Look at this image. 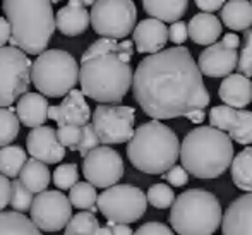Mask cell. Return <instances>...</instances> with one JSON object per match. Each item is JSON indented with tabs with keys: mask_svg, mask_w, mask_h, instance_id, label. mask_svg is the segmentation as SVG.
Masks as SVG:
<instances>
[{
	"mask_svg": "<svg viewBox=\"0 0 252 235\" xmlns=\"http://www.w3.org/2000/svg\"><path fill=\"white\" fill-rule=\"evenodd\" d=\"M143 7L155 19L163 23H175L187 12L189 0H143Z\"/></svg>",
	"mask_w": 252,
	"mask_h": 235,
	"instance_id": "cell-25",
	"label": "cell"
},
{
	"mask_svg": "<svg viewBox=\"0 0 252 235\" xmlns=\"http://www.w3.org/2000/svg\"><path fill=\"white\" fill-rule=\"evenodd\" d=\"M79 2L83 3L84 7H88V5H91V7H93L94 3H96V0H79Z\"/></svg>",
	"mask_w": 252,
	"mask_h": 235,
	"instance_id": "cell-50",
	"label": "cell"
},
{
	"mask_svg": "<svg viewBox=\"0 0 252 235\" xmlns=\"http://www.w3.org/2000/svg\"><path fill=\"white\" fill-rule=\"evenodd\" d=\"M79 182V168L76 163H63L59 165L53 172V184L62 191L72 189Z\"/></svg>",
	"mask_w": 252,
	"mask_h": 235,
	"instance_id": "cell-34",
	"label": "cell"
},
{
	"mask_svg": "<svg viewBox=\"0 0 252 235\" xmlns=\"http://www.w3.org/2000/svg\"><path fill=\"white\" fill-rule=\"evenodd\" d=\"M19 117L14 108L0 106V148L9 146L19 134Z\"/></svg>",
	"mask_w": 252,
	"mask_h": 235,
	"instance_id": "cell-31",
	"label": "cell"
},
{
	"mask_svg": "<svg viewBox=\"0 0 252 235\" xmlns=\"http://www.w3.org/2000/svg\"><path fill=\"white\" fill-rule=\"evenodd\" d=\"M225 0H196V5L199 7L204 12H215V10L223 9L225 5Z\"/></svg>",
	"mask_w": 252,
	"mask_h": 235,
	"instance_id": "cell-43",
	"label": "cell"
},
{
	"mask_svg": "<svg viewBox=\"0 0 252 235\" xmlns=\"http://www.w3.org/2000/svg\"><path fill=\"white\" fill-rule=\"evenodd\" d=\"M148 202L156 209H166L172 208V204L175 202V192L172 187H168L166 184H155L148 191Z\"/></svg>",
	"mask_w": 252,
	"mask_h": 235,
	"instance_id": "cell-33",
	"label": "cell"
},
{
	"mask_svg": "<svg viewBox=\"0 0 252 235\" xmlns=\"http://www.w3.org/2000/svg\"><path fill=\"white\" fill-rule=\"evenodd\" d=\"M209 124L226 133L239 144H252V112L233 108L228 105L213 106L209 112Z\"/></svg>",
	"mask_w": 252,
	"mask_h": 235,
	"instance_id": "cell-14",
	"label": "cell"
},
{
	"mask_svg": "<svg viewBox=\"0 0 252 235\" xmlns=\"http://www.w3.org/2000/svg\"><path fill=\"white\" fill-rule=\"evenodd\" d=\"M136 110L132 106L101 103L93 112V126L101 144H122L132 139Z\"/></svg>",
	"mask_w": 252,
	"mask_h": 235,
	"instance_id": "cell-11",
	"label": "cell"
},
{
	"mask_svg": "<svg viewBox=\"0 0 252 235\" xmlns=\"http://www.w3.org/2000/svg\"><path fill=\"white\" fill-rule=\"evenodd\" d=\"M77 60L65 50H45L36 57L31 70V81L38 93L48 98H62L74 90L79 81Z\"/></svg>",
	"mask_w": 252,
	"mask_h": 235,
	"instance_id": "cell-7",
	"label": "cell"
},
{
	"mask_svg": "<svg viewBox=\"0 0 252 235\" xmlns=\"http://www.w3.org/2000/svg\"><path fill=\"white\" fill-rule=\"evenodd\" d=\"M134 98L153 120L189 117L211 101L189 48L173 47L143 59L134 72Z\"/></svg>",
	"mask_w": 252,
	"mask_h": 235,
	"instance_id": "cell-1",
	"label": "cell"
},
{
	"mask_svg": "<svg viewBox=\"0 0 252 235\" xmlns=\"http://www.w3.org/2000/svg\"><path fill=\"white\" fill-rule=\"evenodd\" d=\"M221 21L232 31H247L252 26V2L228 0L221 9Z\"/></svg>",
	"mask_w": 252,
	"mask_h": 235,
	"instance_id": "cell-24",
	"label": "cell"
},
{
	"mask_svg": "<svg viewBox=\"0 0 252 235\" xmlns=\"http://www.w3.org/2000/svg\"><path fill=\"white\" fill-rule=\"evenodd\" d=\"M52 2H53V3H57V2H59V0H52Z\"/></svg>",
	"mask_w": 252,
	"mask_h": 235,
	"instance_id": "cell-51",
	"label": "cell"
},
{
	"mask_svg": "<svg viewBox=\"0 0 252 235\" xmlns=\"http://www.w3.org/2000/svg\"><path fill=\"white\" fill-rule=\"evenodd\" d=\"M237 69L244 76L252 77V30L244 31V47L240 50Z\"/></svg>",
	"mask_w": 252,
	"mask_h": 235,
	"instance_id": "cell-36",
	"label": "cell"
},
{
	"mask_svg": "<svg viewBox=\"0 0 252 235\" xmlns=\"http://www.w3.org/2000/svg\"><path fill=\"white\" fill-rule=\"evenodd\" d=\"M33 62L17 47L0 48V106H10L28 93L31 86Z\"/></svg>",
	"mask_w": 252,
	"mask_h": 235,
	"instance_id": "cell-8",
	"label": "cell"
},
{
	"mask_svg": "<svg viewBox=\"0 0 252 235\" xmlns=\"http://www.w3.org/2000/svg\"><path fill=\"white\" fill-rule=\"evenodd\" d=\"M197 66L202 76L226 77L239 66V53L235 48H228L226 45H223V41H220L202 50Z\"/></svg>",
	"mask_w": 252,
	"mask_h": 235,
	"instance_id": "cell-16",
	"label": "cell"
},
{
	"mask_svg": "<svg viewBox=\"0 0 252 235\" xmlns=\"http://www.w3.org/2000/svg\"><path fill=\"white\" fill-rule=\"evenodd\" d=\"M189 36L196 45H215L221 34V21L211 12L196 14L187 24Z\"/></svg>",
	"mask_w": 252,
	"mask_h": 235,
	"instance_id": "cell-23",
	"label": "cell"
},
{
	"mask_svg": "<svg viewBox=\"0 0 252 235\" xmlns=\"http://www.w3.org/2000/svg\"><path fill=\"white\" fill-rule=\"evenodd\" d=\"M0 235H41V232L24 213L0 211Z\"/></svg>",
	"mask_w": 252,
	"mask_h": 235,
	"instance_id": "cell-27",
	"label": "cell"
},
{
	"mask_svg": "<svg viewBox=\"0 0 252 235\" xmlns=\"http://www.w3.org/2000/svg\"><path fill=\"white\" fill-rule=\"evenodd\" d=\"M10 34H12L10 23L7 21V17H0V48L5 47L7 41H10Z\"/></svg>",
	"mask_w": 252,
	"mask_h": 235,
	"instance_id": "cell-44",
	"label": "cell"
},
{
	"mask_svg": "<svg viewBox=\"0 0 252 235\" xmlns=\"http://www.w3.org/2000/svg\"><path fill=\"white\" fill-rule=\"evenodd\" d=\"M98 235H112V225H110V222L106 223V227H101L98 230Z\"/></svg>",
	"mask_w": 252,
	"mask_h": 235,
	"instance_id": "cell-48",
	"label": "cell"
},
{
	"mask_svg": "<svg viewBox=\"0 0 252 235\" xmlns=\"http://www.w3.org/2000/svg\"><path fill=\"white\" fill-rule=\"evenodd\" d=\"M112 225V235H134V232L130 230L129 225H124V223H113L110 222Z\"/></svg>",
	"mask_w": 252,
	"mask_h": 235,
	"instance_id": "cell-45",
	"label": "cell"
},
{
	"mask_svg": "<svg viewBox=\"0 0 252 235\" xmlns=\"http://www.w3.org/2000/svg\"><path fill=\"white\" fill-rule=\"evenodd\" d=\"M251 2H252V0H251Z\"/></svg>",
	"mask_w": 252,
	"mask_h": 235,
	"instance_id": "cell-52",
	"label": "cell"
},
{
	"mask_svg": "<svg viewBox=\"0 0 252 235\" xmlns=\"http://www.w3.org/2000/svg\"><path fill=\"white\" fill-rule=\"evenodd\" d=\"M34 192H31L30 189L24 186L19 179L12 180V192H10V206L14 211L17 213H26L31 209L34 201Z\"/></svg>",
	"mask_w": 252,
	"mask_h": 235,
	"instance_id": "cell-32",
	"label": "cell"
},
{
	"mask_svg": "<svg viewBox=\"0 0 252 235\" xmlns=\"http://www.w3.org/2000/svg\"><path fill=\"white\" fill-rule=\"evenodd\" d=\"M83 173L94 187L108 189L115 186L124 177L122 156L110 146H98L84 156Z\"/></svg>",
	"mask_w": 252,
	"mask_h": 235,
	"instance_id": "cell-13",
	"label": "cell"
},
{
	"mask_svg": "<svg viewBox=\"0 0 252 235\" xmlns=\"http://www.w3.org/2000/svg\"><path fill=\"white\" fill-rule=\"evenodd\" d=\"M223 45H226L228 48H239V45H240V38L237 36L235 33H226L225 36H223Z\"/></svg>",
	"mask_w": 252,
	"mask_h": 235,
	"instance_id": "cell-46",
	"label": "cell"
},
{
	"mask_svg": "<svg viewBox=\"0 0 252 235\" xmlns=\"http://www.w3.org/2000/svg\"><path fill=\"white\" fill-rule=\"evenodd\" d=\"M30 213L41 232H59L72 218V202L60 191H43L36 194Z\"/></svg>",
	"mask_w": 252,
	"mask_h": 235,
	"instance_id": "cell-12",
	"label": "cell"
},
{
	"mask_svg": "<svg viewBox=\"0 0 252 235\" xmlns=\"http://www.w3.org/2000/svg\"><path fill=\"white\" fill-rule=\"evenodd\" d=\"M83 91L74 88L67 96H63L62 103L48 108V119L55 120L59 126H86L91 119L90 105L86 103Z\"/></svg>",
	"mask_w": 252,
	"mask_h": 235,
	"instance_id": "cell-17",
	"label": "cell"
},
{
	"mask_svg": "<svg viewBox=\"0 0 252 235\" xmlns=\"http://www.w3.org/2000/svg\"><path fill=\"white\" fill-rule=\"evenodd\" d=\"M69 199L74 208L84 209V211L96 213L98 209V194L96 187L90 182H77L76 186L70 189Z\"/></svg>",
	"mask_w": 252,
	"mask_h": 235,
	"instance_id": "cell-30",
	"label": "cell"
},
{
	"mask_svg": "<svg viewBox=\"0 0 252 235\" xmlns=\"http://www.w3.org/2000/svg\"><path fill=\"white\" fill-rule=\"evenodd\" d=\"M100 137H98L96 131H94V126L93 124H86L83 126V134H81V141H79V146H77V151L79 155L83 156H88V153L93 151L94 148L100 146Z\"/></svg>",
	"mask_w": 252,
	"mask_h": 235,
	"instance_id": "cell-38",
	"label": "cell"
},
{
	"mask_svg": "<svg viewBox=\"0 0 252 235\" xmlns=\"http://www.w3.org/2000/svg\"><path fill=\"white\" fill-rule=\"evenodd\" d=\"M26 148L33 158L47 163H60L65 156V146L59 141L53 127L40 126L31 129L26 137Z\"/></svg>",
	"mask_w": 252,
	"mask_h": 235,
	"instance_id": "cell-15",
	"label": "cell"
},
{
	"mask_svg": "<svg viewBox=\"0 0 252 235\" xmlns=\"http://www.w3.org/2000/svg\"><path fill=\"white\" fill-rule=\"evenodd\" d=\"M189 36V28L182 19L172 23V26L168 28V40L175 45H184Z\"/></svg>",
	"mask_w": 252,
	"mask_h": 235,
	"instance_id": "cell-40",
	"label": "cell"
},
{
	"mask_svg": "<svg viewBox=\"0 0 252 235\" xmlns=\"http://www.w3.org/2000/svg\"><path fill=\"white\" fill-rule=\"evenodd\" d=\"M19 180L24 184L31 192L40 194V192L47 191L48 184L52 180V173L48 170L47 163L40 162L36 158H31L26 162L19 173Z\"/></svg>",
	"mask_w": 252,
	"mask_h": 235,
	"instance_id": "cell-26",
	"label": "cell"
},
{
	"mask_svg": "<svg viewBox=\"0 0 252 235\" xmlns=\"http://www.w3.org/2000/svg\"><path fill=\"white\" fill-rule=\"evenodd\" d=\"M81 134H83V127L81 126H59V129H57L59 141L62 142L67 149H72V151H77Z\"/></svg>",
	"mask_w": 252,
	"mask_h": 235,
	"instance_id": "cell-37",
	"label": "cell"
},
{
	"mask_svg": "<svg viewBox=\"0 0 252 235\" xmlns=\"http://www.w3.org/2000/svg\"><path fill=\"white\" fill-rule=\"evenodd\" d=\"M221 230L223 235H252V192L232 201L223 215Z\"/></svg>",
	"mask_w": 252,
	"mask_h": 235,
	"instance_id": "cell-18",
	"label": "cell"
},
{
	"mask_svg": "<svg viewBox=\"0 0 252 235\" xmlns=\"http://www.w3.org/2000/svg\"><path fill=\"white\" fill-rule=\"evenodd\" d=\"M134 235H175L168 229V225L159 222H148L141 225L139 229L134 232Z\"/></svg>",
	"mask_w": 252,
	"mask_h": 235,
	"instance_id": "cell-41",
	"label": "cell"
},
{
	"mask_svg": "<svg viewBox=\"0 0 252 235\" xmlns=\"http://www.w3.org/2000/svg\"><path fill=\"white\" fill-rule=\"evenodd\" d=\"M223 222L218 198L204 189L182 192L170 211V225L179 235H213Z\"/></svg>",
	"mask_w": 252,
	"mask_h": 235,
	"instance_id": "cell-6",
	"label": "cell"
},
{
	"mask_svg": "<svg viewBox=\"0 0 252 235\" xmlns=\"http://www.w3.org/2000/svg\"><path fill=\"white\" fill-rule=\"evenodd\" d=\"M218 96L225 105L233 108H244L252 101V83L251 77L244 74H230L221 81Z\"/></svg>",
	"mask_w": 252,
	"mask_h": 235,
	"instance_id": "cell-21",
	"label": "cell"
},
{
	"mask_svg": "<svg viewBox=\"0 0 252 235\" xmlns=\"http://www.w3.org/2000/svg\"><path fill=\"white\" fill-rule=\"evenodd\" d=\"M10 192H12V180L0 173V211L10 204Z\"/></svg>",
	"mask_w": 252,
	"mask_h": 235,
	"instance_id": "cell-42",
	"label": "cell"
},
{
	"mask_svg": "<svg viewBox=\"0 0 252 235\" xmlns=\"http://www.w3.org/2000/svg\"><path fill=\"white\" fill-rule=\"evenodd\" d=\"M90 23L91 12H88L79 0H69V3H65V7H62L55 16L57 30L63 36H79L86 33Z\"/></svg>",
	"mask_w": 252,
	"mask_h": 235,
	"instance_id": "cell-20",
	"label": "cell"
},
{
	"mask_svg": "<svg viewBox=\"0 0 252 235\" xmlns=\"http://www.w3.org/2000/svg\"><path fill=\"white\" fill-rule=\"evenodd\" d=\"M134 45L139 53H158L168 41V28L155 17L144 19L134 28Z\"/></svg>",
	"mask_w": 252,
	"mask_h": 235,
	"instance_id": "cell-19",
	"label": "cell"
},
{
	"mask_svg": "<svg viewBox=\"0 0 252 235\" xmlns=\"http://www.w3.org/2000/svg\"><path fill=\"white\" fill-rule=\"evenodd\" d=\"M100 229L101 227L98 223V218L91 211H81L77 215H74L65 227V230H70V232H94V234H98Z\"/></svg>",
	"mask_w": 252,
	"mask_h": 235,
	"instance_id": "cell-35",
	"label": "cell"
},
{
	"mask_svg": "<svg viewBox=\"0 0 252 235\" xmlns=\"http://www.w3.org/2000/svg\"><path fill=\"white\" fill-rule=\"evenodd\" d=\"M189 175H190V173L180 165H173L168 172L163 173V177H165V179L168 180V184H172L173 187L186 186V184L189 182Z\"/></svg>",
	"mask_w": 252,
	"mask_h": 235,
	"instance_id": "cell-39",
	"label": "cell"
},
{
	"mask_svg": "<svg viewBox=\"0 0 252 235\" xmlns=\"http://www.w3.org/2000/svg\"><path fill=\"white\" fill-rule=\"evenodd\" d=\"M63 235H98L94 232H70V230H65Z\"/></svg>",
	"mask_w": 252,
	"mask_h": 235,
	"instance_id": "cell-49",
	"label": "cell"
},
{
	"mask_svg": "<svg viewBox=\"0 0 252 235\" xmlns=\"http://www.w3.org/2000/svg\"><path fill=\"white\" fill-rule=\"evenodd\" d=\"M52 3V0H3L2 10L12 30V47L28 55H40L47 50L57 28Z\"/></svg>",
	"mask_w": 252,
	"mask_h": 235,
	"instance_id": "cell-3",
	"label": "cell"
},
{
	"mask_svg": "<svg viewBox=\"0 0 252 235\" xmlns=\"http://www.w3.org/2000/svg\"><path fill=\"white\" fill-rule=\"evenodd\" d=\"M137 9L132 0H96L91 9V24L101 38L124 40L136 28Z\"/></svg>",
	"mask_w": 252,
	"mask_h": 235,
	"instance_id": "cell-10",
	"label": "cell"
},
{
	"mask_svg": "<svg viewBox=\"0 0 252 235\" xmlns=\"http://www.w3.org/2000/svg\"><path fill=\"white\" fill-rule=\"evenodd\" d=\"M187 119H189L190 122H194V124H201L202 120L206 119V113H204V110H196V112L189 113V117H187Z\"/></svg>",
	"mask_w": 252,
	"mask_h": 235,
	"instance_id": "cell-47",
	"label": "cell"
},
{
	"mask_svg": "<svg viewBox=\"0 0 252 235\" xmlns=\"http://www.w3.org/2000/svg\"><path fill=\"white\" fill-rule=\"evenodd\" d=\"M148 196L136 186L115 184L98 196V209L108 222L129 225L146 213Z\"/></svg>",
	"mask_w": 252,
	"mask_h": 235,
	"instance_id": "cell-9",
	"label": "cell"
},
{
	"mask_svg": "<svg viewBox=\"0 0 252 235\" xmlns=\"http://www.w3.org/2000/svg\"><path fill=\"white\" fill-rule=\"evenodd\" d=\"M48 100L41 93H26L17 100L16 113L19 117L21 124L26 127H40L48 119Z\"/></svg>",
	"mask_w": 252,
	"mask_h": 235,
	"instance_id": "cell-22",
	"label": "cell"
},
{
	"mask_svg": "<svg viewBox=\"0 0 252 235\" xmlns=\"http://www.w3.org/2000/svg\"><path fill=\"white\" fill-rule=\"evenodd\" d=\"M26 151L21 146L9 144L0 148V173L5 177H19L23 167L26 165Z\"/></svg>",
	"mask_w": 252,
	"mask_h": 235,
	"instance_id": "cell-29",
	"label": "cell"
},
{
	"mask_svg": "<svg viewBox=\"0 0 252 235\" xmlns=\"http://www.w3.org/2000/svg\"><path fill=\"white\" fill-rule=\"evenodd\" d=\"M182 167L197 179H216L233 162L232 137L213 126L192 129L180 146Z\"/></svg>",
	"mask_w": 252,
	"mask_h": 235,
	"instance_id": "cell-4",
	"label": "cell"
},
{
	"mask_svg": "<svg viewBox=\"0 0 252 235\" xmlns=\"http://www.w3.org/2000/svg\"><path fill=\"white\" fill-rule=\"evenodd\" d=\"M232 180L240 191L252 192V146L242 149L232 162Z\"/></svg>",
	"mask_w": 252,
	"mask_h": 235,
	"instance_id": "cell-28",
	"label": "cell"
},
{
	"mask_svg": "<svg viewBox=\"0 0 252 235\" xmlns=\"http://www.w3.org/2000/svg\"><path fill=\"white\" fill-rule=\"evenodd\" d=\"M127 156L134 168L150 175H163L180 156V141L168 126L151 120L134 131L127 144Z\"/></svg>",
	"mask_w": 252,
	"mask_h": 235,
	"instance_id": "cell-5",
	"label": "cell"
},
{
	"mask_svg": "<svg viewBox=\"0 0 252 235\" xmlns=\"http://www.w3.org/2000/svg\"><path fill=\"white\" fill-rule=\"evenodd\" d=\"M134 41L100 38L81 57V91L98 103H120L134 83Z\"/></svg>",
	"mask_w": 252,
	"mask_h": 235,
	"instance_id": "cell-2",
	"label": "cell"
}]
</instances>
